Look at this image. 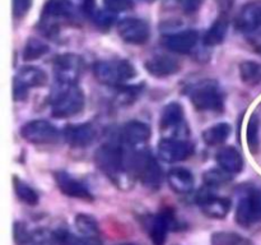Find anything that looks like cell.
<instances>
[{
    "label": "cell",
    "instance_id": "6da1fadb",
    "mask_svg": "<svg viewBox=\"0 0 261 245\" xmlns=\"http://www.w3.org/2000/svg\"><path fill=\"white\" fill-rule=\"evenodd\" d=\"M96 163L105 175L114 181L115 185L125 188L129 185L127 174H125V158L121 148L114 144H105L96 152Z\"/></svg>",
    "mask_w": 261,
    "mask_h": 245
},
{
    "label": "cell",
    "instance_id": "7a4b0ae2",
    "mask_svg": "<svg viewBox=\"0 0 261 245\" xmlns=\"http://www.w3.org/2000/svg\"><path fill=\"white\" fill-rule=\"evenodd\" d=\"M93 71L101 83L119 86L134 78L137 71L133 64L127 60H105L94 64Z\"/></svg>",
    "mask_w": 261,
    "mask_h": 245
},
{
    "label": "cell",
    "instance_id": "3957f363",
    "mask_svg": "<svg viewBox=\"0 0 261 245\" xmlns=\"http://www.w3.org/2000/svg\"><path fill=\"white\" fill-rule=\"evenodd\" d=\"M84 107V93L75 84L65 86V88L56 94L51 104L54 117L65 119L81 112Z\"/></svg>",
    "mask_w": 261,
    "mask_h": 245
},
{
    "label": "cell",
    "instance_id": "277c9868",
    "mask_svg": "<svg viewBox=\"0 0 261 245\" xmlns=\"http://www.w3.org/2000/svg\"><path fill=\"white\" fill-rule=\"evenodd\" d=\"M190 99L194 106L200 111L223 110V96L216 82L205 81L195 84L190 91Z\"/></svg>",
    "mask_w": 261,
    "mask_h": 245
},
{
    "label": "cell",
    "instance_id": "5b68a950",
    "mask_svg": "<svg viewBox=\"0 0 261 245\" xmlns=\"http://www.w3.org/2000/svg\"><path fill=\"white\" fill-rule=\"evenodd\" d=\"M74 7L70 0H47L40 18V26L47 35L58 32L61 20L73 17Z\"/></svg>",
    "mask_w": 261,
    "mask_h": 245
},
{
    "label": "cell",
    "instance_id": "8992f818",
    "mask_svg": "<svg viewBox=\"0 0 261 245\" xmlns=\"http://www.w3.org/2000/svg\"><path fill=\"white\" fill-rule=\"evenodd\" d=\"M135 175L145 186L150 189L160 188L162 183V170L155 158L148 151H142L133 160Z\"/></svg>",
    "mask_w": 261,
    "mask_h": 245
},
{
    "label": "cell",
    "instance_id": "52a82bcc",
    "mask_svg": "<svg viewBox=\"0 0 261 245\" xmlns=\"http://www.w3.org/2000/svg\"><path fill=\"white\" fill-rule=\"evenodd\" d=\"M56 79L64 86L75 84L83 71V59L76 54H63L54 60Z\"/></svg>",
    "mask_w": 261,
    "mask_h": 245
},
{
    "label": "cell",
    "instance_id": "ba28073f",
    "mask_svg": "<svg viewBox=\"0 0 261 245\" xmlns=\"http://www.w3.org/2000/svg\"><path fill=\"white\" fill-rule=\"evenodd\" d=\"M237 224L244 227H249L251 225L261 221V191L250 190L242 197L241 201L237 204L236 209Z\"/></svg>",
    "mask_w": 261,
    "mask_h": 245
},
{
    "label": "cell",
    "instance_id": "9c48e42d",
    "mask_svg": "<svg viewBox=\"0 0 261 245\" xmlns=\"http://www.w3.org/2000/svg\"><path fill=\"white\" fill-rule=\"evenodd\" d=\"M47 76L45 71L36 66L28 65L19 69L13 83V94L14 100H23L27 96L28 88L45 86Z\"/></svg>",
    "mask_w": 261,
    "mask_h": 245
},
{
    "label": "cell",
    "instance_id": "30bf717a",
    "mask_svg": "<svg viewBox=\"0 0 261 245\" xmlns=\"http://www.w3.org/2000/svg\"><path fill=\"white\" fill-rule=\"evenodd\" d=\"M195 151V145L181 138H163L158 145L161 160L168 163L180 162L190 157Z\"/></svg>",
    "mask_w": 261,
    "mask_h": 245
},
{
    "label": "cell",
    "instance_id": "8fae6325",
    "mask_svg": "<svg viewBox=\"0 0 261 245\" xmlns=\"http://www.w3.org/2000/svg\"><path fill=\"white\" fill-rule=\"evenodd\" d=\"M20 134L33 144H51L59 139V130L45 120H32L24 124Z\"/></svg>",
    "mask_w": 261,
    "mask_h": 245
},
{
    "label": "cell",
    "instance_id": "7c38bea8",
    "mask_svg": "<svg viewBox=\"0 0 261 245\" xmlns=\"http://www.w3.org/2000/svg\"><path fill=\"white\" fill-rule=\"evenodd\" d=\"M117 32L120 37L127 43L142 45L149 38V26L145 20L138 18H125L117 24Z\"/></svg>",
    "mask_w": 261,
    "mask_h": 245
},
{
    "label": "cell",
    "instance_id": "4fadbf2b",
    "mask_svg": "<svg viewBox=\"0 0 261 245\" xmlns=\"http://www.w3.org/2000/svg\"><path fill=\"white\" fill-rule=\"evenodd\" d=\"M198 203L201 212L206 217L216 219L224 218L231 209V201L228 198L216 195L211 190L200 191L198 195Z\"/></svg>",
    "mask_w": 261,
    "mask_h": 245
},
{
    "label": "cell",
    "instance_id": "5bb4252c",
    "mask_svg": "<svg viewBox=\"0 0 261 245\" xmlns=\"http://www.w3.org/2000/svg\"><path fill=\"white\" fill-rule=\"evenodd\" d=\"M161 129L167 132V130H173L176 133L175 138H181L178 133L186 132V124L184 120V109L177 102H170L166 105L162 110L161 115ZM184 139V138H181Z\"/></svg>",
    "mask_w": 261,
    "mask_h": 245
},
{
    "label": "cell",
    "instance_id": "9a60e30c",
    "mask_svg": "<svg viewBox=\"0 0 261 245\" xmlns=\"http://www.w3.org/2000/svg\"><path fill=\"white\" fill-rule=\"evenodd\" d=\"M261 27V2L245 5L236 18V28L242 33L255 32Z\"/></svg>",
    "mask_w": 261,
    "mask_h": 245
},
{
    "label": "cell",
    "instance_id": "2e32d148",
    "mask_svg": "<svg viewBox=\"0 0 261 245\" xmlns=\"http://www.w3.org/2000/svg\"><path fill=\"white\" fill-rule=\"evenodd\" d=\"M198 37L199 35L195 30H185L166 36L163 38V45L173 53L188 54L195 47Z\"/></svg>",
    "mask_w": 261,
    "mask_h": 245
},
{
    "label": "cell",
    "instance_id": "e0dca14e",
    "mask_svg": "<svg viewBox=\"0 0 261 245\" xmlns=\"http://www.w3.org/2000/svg\"><path fill=\"white\" fill-rule=\"evenodd\" d=\"M55 180L59 189L61 190V193H64L65 195L73 197V198L84 199V201H92V199H93V195L91 194V191H89L81 181L74 179L73 176H70L69 174L63 173V171L56 173Z\"/></svg>",
    "mask_w": 261,
    "mask_h": 245
},
{
    "label": "cell",
    "instance_id": "ac0fdd59",
    "mask_svg": "<svg viewBox=\"0 0 261 245\" xmlns=\"http://www.w3.org/2000/svg\"><path fill=\"white\" fill-rule=\"evenodd\" d=\"M175 222L172 213L167 211L161 212L160 214L153 217L148 225L149 237L154 245H163L167 240V234Z\"/></svg>",
    "mask_w": 261,
    "mask_h": 245
},
{
    "label": "cell",
    "instance_id": "d6986e66",
    "mask_svg": "<svg viewBox=\"0 0 261 245\" xmlns=\"http://www.w3.org/2000/svg\"><path fill=\"white\" fill-rule=\"evenodd\" d=\"M145 69L152 76L163 78V77H168L177 73L180 70V63L173 56L161 54V55H155L150 58L149 60H147Z\"/></svg>",
    "mask_w": 261,
    "mask_h": 245
},
{
    "label": "cell",
    "instance_id": "ffe728a7",
    "mask_svg": "<svg viewBox=\"0 0 261 245\" xmlns=\"http://www.w3.org/2000/svg\"><path fill=\"white\" fill-rule=\"evenodd\" d=\"M65 139L71 147H87L96 138V129L92 124L68 125L64 130Z\"/></svg>",
    "mask_w": 261,
    "mask_h": 245
},
{
    "label": "cell",
    "instance_id": "44dd1931",
    "mask_svg": "<svg viewBox=\"0 0 261 245\" xmlns=\"http://www.w3.org/2000/svg\"><path fill=\"white\" fill-rule=\"evenodd\" d=\"M122 140L126 144L135 147V145L144 144L150 137V128L145 122L139 120H133L129 121L122 128Z\"/></svg>",
    "mask_w": 261,
    "mask_h": 245
},
{
    "label": "cell",
    "instance_id": "7402d4cb",
    "mask_svg": "<svg viewBox=\"0 0 261 245\" xmlns=\"http://www.w3.org/2000/svg\"><path fill=\"white\" fill-rule=\"evenodd\" d=\"M167 181L171 189L178 194H186L193 190L195 179L194 175L184 167H175L167 174Z\"/></svg>",
    "mask_w": 261,
    "mask_h": 245
},
{
    "label": "cell",
    "instance_id": "603a6c76",
    "mask_svg": "<svg viewBox=\"0 0 261 245\" xmlns=\"http://www.w3.org/2000/svg\"><path fill=\"white\" fill-rule=\"evenodd\" d=\"M217 162L228 174H237L244 167V158L241 153L233 147H224L217 153Z\"/></svg>",
    "mask_w": 261,
    "mask_h": 245
},
{
    "label": "cell",
    "instance_id": "cb8c5ba5",
    "mask_svg": "<svg viewBox=\"0 0 261 245\" xmlns=\"http://www.w3.org/2000/svg\"><path fill=\"white\" fill-rule=\"evenodd\" d=\"M231 134V127L227 122H219L203 132V139L208 145H219L227 140Z\"/></svg>",
    "mask_w": 261,
    "mask_h": 245
},
{
    "label": "cell",
    "instance_id": "d4e9b609",
    "mask_svg": "<svg viewBox=\"0 0 261 245\" xmlns=\"http://www.w3.org/2000/svg\"><path fill=\"white\" fill-rule=\"evenodd\" d=\"M227 28H228V24H227V20L224 18L217 19L204 35V43L206 46H216L222 43L226 38Z\"/></svg>",
    "mask_w": 261,
    "mask_h": 245
},
{
    "label": "cell",
    "instance_id": "484cf974",
    "mask_svg": "<svg viewBox=\"0 0 261 245\" xmlns=\"http://www.w3.org/2000/svg\"><path fill=\"white\" fill-rule=\"evenodd\" d=\"M212 245H254L252 241L233 231H217L211 237Z\"/></svg>",
    "mask_w": 261,
    "mask_h": 245
},
{
    "label": "cell",
    "instance_id": "4316f807",
    "mask_svg": "<svg viewBox=\"0 0 261 245\" xmlns=\"http://www.w3.org/2000/svg\"><path fill=\"white\" fill-rule=\"evenodd\" d=\"M75 227L83 237H97L99 232L96 219L86 213H79L75 217Z\"/></svg>",
    "mask_w": 261,
    "mask_h": 245
},
{
    "label": "cell",
    "instance_id": "83f0119b",
    "mask_svg": "<svg viewBox=\"0 0 261 245\" xmlns=\"http://www.w3.org/2000/svg\"><path fill=\"white\" fill-rule=\"evenodd\" d=\"M240 76L244 83L255 86L261 83V65L254 61H244L240 65Z\"/></svg>",
    "mask_w": 261,
    "mask_h": 245
},
{
    "label": "cell",
    "instance_id": "f1b7e54d",
    "mask_svg": "<svg viewBox=\"0 0 261 245\" xmlns=\"http://www.w3.org/2000/svg\"><path fill=\"white\" fill-rule=\"evenodd\" d=\"M14 190L19 201H22L23 203L28 206H36L38 203L37 191L18 178H14Z\"/></svg>",
    "mask_w": 261,
    "mask_h": 245
},
{
    "label": "cell",
    "instance_id": "f546056e",
    "mask_svg": "<svg viewBox=\"0 0 261 245\" xmlns=\"http://www.w3.org/2000/svg\"><path fill=\"white\" fill-rule=\"evenodd\" d=\"M48 53V45L38 38H30L23 51V59L25 61H32L40 59Z\"/></svg>",
    "mask_w": 261,
    "mask_h": 245
},
{
    "label": "cell",
    "instance_id": "4dcf8cb0",
    "mask_svg": "<svg viewBox=\"0 0 261 245\" xmlns=\"http://www.w3.org/2000/svg\"><path fill=\"white\" fill-rule=\"evenodd\" d=\"M203 180L208 188H217V186L224 185L231 180V174L224 171L223 168H212L203 175Z\"/></svg>",
    "mask_w": 261,
    "mask_h": 245
},
{
    "label": "cell",
    "instance_id": "1f68e13d",
    "mask_svg": "<svg viewBox=\"0 0 261 245\" xmlns=\"http://www.w3.org/2000/svg\"><path fill=\"white\" fill-rule=\"evenodd\" d=\"M246 139L247 145H249L250 151L254 153L257 152L260 144V137H259V120H257L256 115H252L251 119L249 120L246 130Z\"/></svg>",
    "mask_w": 261,
    "mask_h": 245
},
{
    "label": "cell",
    "instance_id": "d6a6232c",
    "mask_svg": "<svg viewBox=\"0 0 261 245\" xmlns=\"http://www.w3.org/2000/svg\"><path fill=\"white\" fill-rule=\"evenodd\" d=\"M31 236L32 232H30L22 222H15L14 224V240L17 244L24 245L31 242Z\"/></svg>",
    "mask_w": 261,
    "mask_h": 245
},
{
    "label": "cell",
    "instance_id": "836d02e7",
    "mask_svg": "<svg viewBox=\"0 0 261 245\" xmlns=\"http://www.w3.org/2000/svg\"><path fill=\"white\" fill-rule=\"evenodd\" d=\"M105 5L110 12H126L133 8V0H103Z\"/></svg>",
    "mask_w": 261,
    "mask_h": 245
},
{
    "label": "cell",
    "instance_id": "e575fe53",
    "mask_svg": "<svg viewBox=\"0 0 261 245\" xmlns=\"http://www.w3.org/2000/svg\"><path fill=\"white\" fill-rule=\"evenodd\" d=\"M32 7V0H13V14L17 18L24 17Z\"/></svg>",
    "mask_w": 261,
    "mask_h": 245
},
{
    "label": "cell",
    "instance_id": "d590c367",
    "mask_svg": "<svg viewBox=\"0 0 261 245\" xmlns=\"http://www.w3.org/2000/svg\"><path fill=\"white\" fill-rule=\"evenodd\" d=\"M181 7L186 13H194L199 9L201 0H180Z\"/></svg>",
    "mask_w": 261,
    "mask_h": 245
},
{
    "label": "cell",
    "instance_id": "8d00e7d4",
    "mask_svg": "<svg viewBox=\"0 0 261 245\" xmlns=\"http://www.w3.org/2000/svg\"><path fill=\"white\" fill-rule=\"evenodd\" d=\"M112 19H114V18H112L109 13H98V14L96 15V22L98 23L101 27H109V26H111V23L114 22Z\"/></svg>",
    "mask_w": 261,
    "mask_h": 245
},
{
    "label": "cell",
    "instance_id": "74e56055",
    "mask_svg": "<svg viewBox=\"0 0 261 245\" xmlns=\"http://www.w3.org/2000/svg\"><path fill=\"white\" fill-rule=\"evenodd\" d=\"M70 245H101V241H99L97 237H83L82 239H76L74 241H71Z\"/></svg>",
    "mask_w": 261,
    "mask_h": 245
},
{
    "label": "cell",
    "instance_id": "f35d334b",
    "mask_svg": "<svg viewBox=\"0 0 261 245\" xmlns=\"http://www.w3.org/2000/svg\"><path fill=\"white\" fill-rule=\"evenodd\" d=\"M94 0H83V7L86 9V12H91L93 9Z\"/></svg>",
    "mask_w": 261,
    "mask_h": 245
},
{
    "label": "cell",
    "instance_id": "ab89813d",
    "mask_svg": "<svg viewBox=\"0 0 261 245\" xmlns=\"http://www.w3.org/2000/svg\"><path fill=\"white\" fill-rule=\"evenodd\" d=\"M124 245H132V244H124Z\"/></svg>",
    "mask_w": 261,
    "mask_h": 245
}]
</instances>
